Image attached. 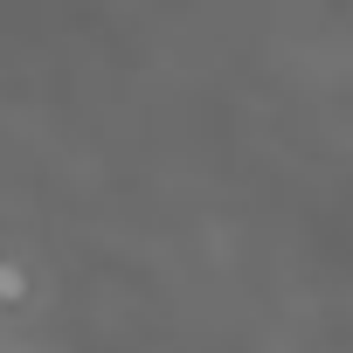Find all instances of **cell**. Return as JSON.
I'll list each match as a JSON object with an SVG mask.
<instances>
[]
</instances>
